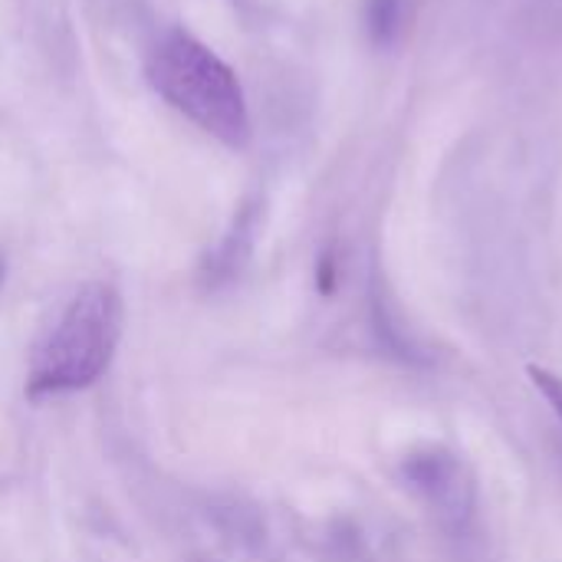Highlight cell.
Instances as JSON below:
<instances>
[{
  "mask_svg": "<svg viewBox=\"0 0 562 562\" xmlns=\"http://www.w3.org/2000/svg\"><path fill=\"white\" fill-rule=\"evenodd\" d=\"M151 89L231 148L250 142V112L234 69L184 30L165 33L148 53Z\"/></svg>",
  "mask_w": 562,
  "mask_h": 562,
  "instance_id": "obj_1",
  "label": "cell"
},
{
  "mask_svg": "<svg viewBox=\"0 0 562 562\" xmlns=\"http://www.w3.org/2000/svg\"><path fill=\"white\" fill-rule=\"evenodd\" d=\"M122 339V296L109 283H86L30 359L26 395L49 398L95 385Z\"/></svg>",
  "mask_w": 562,
  "mask_h": 562,
  "instance_id": "obj_2",
  "label": "cell"
},
{
  "mask_svg": "<svg viewBox=\"0 0 562 562\" xmlns=\"http://www.w3.org/2000/svg\"><path fill=\"white\" fill-rule=\"evenodd\" d=\"M402 474H405L408 487L438 514V520L448 530L464 533L471 527L474 504H477L474 481L451 451H445V448L418 451L405 461Z\"/></svg>",
  "mask_w": 562,
  "mask_h": 562,
  "instance_id": "obj_3",
  "label": "cell"
},
{
  "mask_svg": "<svg viewBox=\"0 0 562 562\" xmlns=\"http://www.w3.org/2000/svg\"><path fill=\"white\" fill-rule=\"evenodd\" d=\"M366 23L379 46H389L402 33V0H369Z\"/></svg>",
  "mask_w": 562,
  "mask_h": 562,
  "instance_id": "obj_4",
  "label": "cell"
},
{
  "mask_svg": "<svg viewBox=\"0 0 562 562\" xmlns=\"http://www.w3.org/2000/svg\"><path fill=\"white\" fill-rule=\"evenodd\" d=\"M527 375H530V382L537 385V392L553 405V412L560 415L562 422V379L557 372H550V369H540V366H530L527 369Z\"/></svg>",
  "mask_w": 562,
  "mask_h": 562,
  "instance_id": "obj_5",
  "label": "cell"
},
{
  "mask_svg": "<svg viewBox=\"0 0 562 562\" xmlns=\"http://www.w3.org/2000/svg\"><path fill=\"white\" fill-rule=\"evenodd\" d=\"M333 283H336V263H333V257H323V263H319V290L333 293Z\"/></svg>",
  "mask_w": 562,
  "mask_h": 562,
  "instance_id": "obj_6",
  "label": "cell"
}]
</instances>
